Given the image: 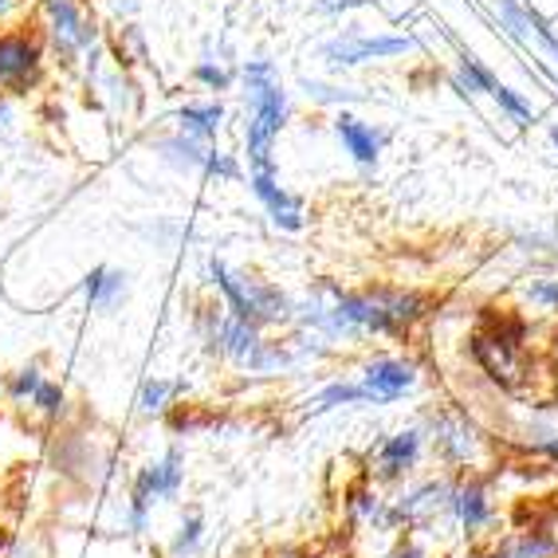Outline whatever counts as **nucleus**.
Returning <instances> with one entry per match:
<instances>
[{
    "label": "nucleus",
    "instance_id": "nucleus-27",
    "mask_svg": "<svg viewBox=\"0 0 558 558\" xmlns=\"http://www.w3.org/2000/svg\"><path fill=\"white\" fill-rule=\"evenodd\" d=\"M300 87H303V95H307L311 102H319V107H342V110H347L350 102L366 99L362 90L339 87V83H323V80H300Z\"/></svg>",
    "mask_w": 558,
    "mask_h": 558
},
{
    "label": "nucleus",
    "instance_id": "nucleus-3",
    "mask_svg": "<svg viewBox=\"0 0 558 558\" xmlns=\"http://www.w3.org/2000/svg\"><path fill=\"white\" fill-rule=\"evenodd\" d=\"M197 330L209 354L229 359L232 366L244 369V374L268 378V374H288V369L303 366L291 342H268L264 330L236 319V315H229L225 307H201Z\"/></svg>",
    "mask_w": 558,
    "mask_h": 558
},
{
    "label": "nucleus",
    "instance_id": "nucleus-6",
    "mask_svg": "<svg viewBox=\"0 0 558 558\" xmlns=\"http://www.w3.org/2000/svg\"><path fill=\"white\" fill-rule=\"evenodd\" d=\"M44 36H48L51 56L63 68H75V63L87 60L90 51L102 44L95 21L75 0H44Z\"/></svg>",
    "mask_w": 558,
    "mask_h": 558
},
{
    "label": "nucleus",
    "instance_id": "nucleus-32",
    "mask_svg": "<svg viewBox=\"0 0 558 558\" xmlns=\"http://www.w3.org/2000/svg\"><path fill=\"white\" fill-rule=\"evenodd\" d=\"M531 452L538 457H547L550 464H558V429H543V433H531Z\"/></svg>",
    "mask_w": 558,
    "mask_h": 558
},
{
    "label": "nucleus",
    "instance_id": "nucleus-31",
    "mask_svg": "<svg viewBox=\"0 0 558 558\" xmlns=\"http://www.w3.org/2000/svg\"><path fill=\"white\" fill-rule=\"evenodd\" d=\"M523 295H527V303H535V307H543V311H550V315H558V276L531 279Z\"/></svg>",
    "mask_w": 558,
    "mask_h": 558
},
{
    "label": "nucleus",
    "instance_id": "nucleus-4",
    "mask_svg": "<svg viewBox=\"0 0 558 558\" xmlns=\"http://www.w3.org/2000/svg\"><path fill=\"white\" fill-rule=\"evenodd\" d=\"M205 276H209V283L220 291L225 311L236 315V319L252 323V327H259V330L295 323V300H291L283 288L268 283V279L248 276V271H232L225 259H209V264H205Z\"/></svg>",
    "mask_w": 558,
    "mask_h": 558
},
{
    "label": "nucleus",
    "instance_id": "nucleus-7",
    "mask_svg": "<svg viewBox=\"0 0 558 558\" xmlns=\"http://www.w3.org/2000/svg\"><path fill=\"white\" fill-rule=\"evenodd\" d=\"M425 440L433 445L440 464H449V469H476L480 460H484V433L460 409L429 413L425 417Z\"/></svg>",
    "mask_w": 558,
    "mask_h": 558
},
{
    "label": "nucleus",
    "instance_id": "nucleus-15",
    "mask_svg": "<svg viewBox=\"0 0 558 558\" xmlns=\"http://www.w3.org/2000/svg\"><path fill=\"white\" fill-rule=\"evenodd\" d=\"M330 130H335L342 154H347L354 166H362V170H378L381 150H386V142H389V134L378 126V122H366V119H359V114H350V110H339L335 122H330Z\"/></svg>",
    "mask_w": 558,
    "mask_h": 558
},
{
    "label": "nucleus",
    "instance_id": "nucleus-5",
    "mask_svg": "<svg viewBox=\"0 0 558 558\" xmlns=\"http://www.w3.org/2000/svg\"><path fill=\"white\" fill-rule=\"evenodd\" d=\"M409 51H421V44L405 32H339L330 36L319 48V60L330 71H350V68H366V63H386L401 60Z\"/></svg>",
    "mask_w": 558,
    "mask_h": 558
},
{
    "label": "nucleus",
    "instance_id": "nucleus-22",
    "mask_svg": "<svg viewBox=\"0 0 558 558\" xmlns=\"http://www.w3.org/2000/svg\"><path fill=\"white\" fill-rule=\"evenodd\" d=\"M87 83L99 90V99L107 102L114 114H130V110H134V83H130V75L122 68L102 71V63H99L95 71H87Z\"/></svg>",
    "mask_w": 558,
    "mask_h": 558
},
{
    "label": "nucleus",
    "instance_id": "nucleus-14",
    "mask_svg": "<svg viewBox=\"0 0 558 558\" xmlns=\"http://www.w3.org/2000/svg\"><path fill=\"white\" fill-rule=\"evenodd\" d=\"M248 185H252V197L264 205L268 220L276 229L283 232H300L307 225V209H303V201L279 181L276 170H248Z\"/></svg>",
    "mask_w": 558,
    "mask_h": 558
},
{
    "label": "nucleus",
    "instance_id": "nucleus-2",
    "mask_svg": "<svg viewBox=\"0 0 558 558\" xmlns=\"http://www.w3.org/2000/svg\"><path fill=\"white\" fill-rule=\"evenodd\" d=\"M240 95H244V150L248 170H276V142L291 119V99L283 90L279 63L268 56L244 60L240 68Z\"/></svg>",
    "mask_w": 558,
    "mask_h": 558
},
{
    "label": "nucleus",
    "instance_id": "nucleus-37",
    "mask_svg": "<svg viewBox=\"0 0 558 558\" xmlns=\"http://www.w3.org/2000/svg\"><path fill=\"white\" fill-rule=\"evenodd\" d=\"M12 9H16V0H0V16H9Z\"/></svg>",
    "mask_w": 558,
    "mask_h": 558
},
{
    "label": "nucleus",
    "instance_id": "nucleus-10",
    "mask_svg": "<svg viewBox=\"0 0 558 558\" xmlns=\"http://www.w3.org/2000/svg\"><path fill=\"white\" fill-rule=\"evenodd\" d=\"M523 323H499L492 335H472V359L504 389L523 381Z\"/></svg>",
    "mask_w": 558,
    "mask_h": 558
},
{
    "label": "nucleus",
    "instance_id": "nucleus-25",
    "mask_svg": "<svg viewBox=\"0 0 558 558\" xmlns=\"http://www.w3.org/2000/svg\"><path fill=\"white\" fill-rule=\"evenodd\" d=\"M201 543H205V515L201 511H185L170 538V558H197Z\"/></svg>",
    "mask_w": 558,
    "mask_h": 558
},
{
    "label": "nucleus",
    "instance_id": "nucleus-16",
    "mask_svg": "<svg viewBox=\"0 0 558 558\" xmlns=\"http://www.w3.org/2000/svg\"><path fill=\"white\" fill-rule=\"evenodd\" d=\"M449 515L457 519L464 538L488 535V527L496 523V504H492L488 484L484 480H460V484H452Z\"/></svg>",
    "mask_w": 558,
    "mask_h": 558
},
{
    "label": "nucleus",
    "instance_id": "nucleus-34",
    "mask_svg": "<svg viewBox=\"0 0 558 558\" xmlns=\"http://www.w3.org/2000/svg\"><path fill=\"white\" fill-rule=\"evenodd\" d=\"M386 558H429L421 547H401V550H393V555H386Z\"/></svg>",
    "mask_w": 558,
    "mask_h": 558
},
{
    "label": "nucleus",
    "instance_id": "nucleus-20",
    "mask_svg": "<svg viewBox=\"0 0 558 558\" xmlns=\"http://www.w3.org/2000/svg\"><path fill=\"white\" fill-rule=\"evenodd\" d=\"M126 271L110 268V264H99V268H90L87 276H83V300H87L90 311H102V315H110V311L119 307L122 300H126Z\"/></svg>",
    "mask_w": 558,
    "mask_h": 558
},
{
    "label": "nucleus",
    "instance_id": "nucleus-23",
    "mask_svg": "<svg viewBox=\"0 0 558 558\" xmlns=\"http://www.w3.org/2000/svg\"><path fill=\"white\" fill-rule=\"evenodd\" d=\"M347 405H374V398H369L366 386H362L359 378H354V381H330V386H323L315 398H307L311 417L330 413V409H347Z\"/></svg>",
    "mask_w": 558,
    "mask_h": 558
},
{
    "label": "nucleus",
    "instance_id": "nucleus-35",
    "mask_svg": "<svg viewBox=\"0 0 558 558\" xmlns=\"http://www.w3.org/2000/svg\"><path fill=\"white\" fill-rule=\"evenodd\" d=\"M9 114H12L9 99H4V95H0V126H4V122H9Z\"/></svg>",
    "mask_w": 558,
    "mask_h": 558
},
{
    "label": "nucleus",
    "instance_id": "nucleus-12",
    "mask_svg": "<svg viewBox=\"0 0 558 558\" xmlns=\"http://www.w3.org/2000/svg\"><path fill=\"white\" fill-rule=\"evenodd\" d=\"M359 381L366 386V393L374 398V405H393L405 393H413L421 381V366L405 354H381V359H369L362 366Z\"/></svg>",
    "mask_w": 558,
    "mask_h": 558
},
{
    "label": "nucleus",
    "instance_id": "nucleus-13",
    "mask_svg": "<svg viewBox=\"0 0 558 558\" xmlns=\"http://www.w3.org/2000/svg\"><path fill=\"white\" fill-rule=\"evenodd\" d=\"M421 452H425V429L409 425V429L389 433L378 449H369V472L378 480H386V484L405 480L421 464Z\"/></svg>",
    "mask_w": 558,
    "mask_h": 558
},
{
    "label": "nucleus",
    "instance_id": "nucleus-33",
    "mask_svg": "<svg viewBox=\"0 0 558 558\" xmlns=\"http://www.w3.org/2000/svg\"><path fill=\"white\" fill-rule=\"evenodd\" d=\"M366 4H378V0H319V12H327V16H339V12L366 9Z\"/></svg>",
    "mask_w": 558,
    "mask_h": 558
},
{
    "label": "nucleus",
    "instance_id": "nucleus-1",
    "mask_svg": "<svg viewBox=\"0 0 558 558\" xmlns=\"http://www.w3.org/2000/svg\"><path fill=\"white\" fill-rule=\"evenodd\" d=\"M425 295L405 288H369L342 291L330 279L295 300V323L303 330H315L330 347H354L362 339H401L425 319Z\"/></svg>",
    "mask_w": 558,
    "mask_h": 558
},
{
    "label": "nucleus",
    "instance_id": "nucleus-19",
    "mask_svg": "<svg viewBox=\"0 0 558 558\" xmlns=\"http://www.w3.org/2000/svg\"><path fill=\"white\" fill-rule=\"evenodd\" d=\"M347 515L354 527L366 531H401L398 511H393V499H386L378 488H354L347 496Z\"/></svg>",
    "mask_w": 558,
    "mask_h": 558
},
{
    "label": "nucleus",
    "instance_id": "nucleus-8",
    "mask_svg": "<svg viewBox=\"0 0 558 558\" xmlns=\"http://www.w3.org/2000/svg\"><path fill=\"white\" fill-rule=\"evenodd\" d=\"M48 48L36 32H0V95L16 99L44 83Z\"/></svg>",
    "mask_w": 558,
    "mask_h": 558
},
{
    "label": "nucleus",
    "instance_id": "nucleus-36",
    "mask_svg": "<svg viewBox=\"0 0 558 558\" xmlns=\"http://www.w3.org/2000/svg\"><path fill=\"white\" fill-rule=\"evenodd\" d=\"M550 359H555V366H558V330L550 335Z\"/></svg>",
    "mask_w": 558,
    "mask_h": 558
},
{
    "label": "nucleus",
    "instance_id": "nucleus-21",
    "mask_svg": "<svg viewBox=\"0 0 558 558\" xmlns=\"http://www.w3.org/2000/svg\"><path fill=\"white\" fill-rule=\"evenodd\" d=\"M173 126L181 134H190V138L201 142H213L225 126V102L220 99H205V102H185V107L173 110Z\"/></svg>",
    "mask_w": 558,
    "mask_h": 558
},
{
    "label": "nucleus",
    "instance_id": "nucleus-26",
    "mask_svg": "<svg viewBox=\"0 0 558 558\" xmlns=\"http://www.w3.org/2000/svg\"><path fill=\"white\" fill-rule=\"evenodd\" d=\"M488 99L496 102L499 114H504L508 122H515V126H531V122L538 119L527 95H519V90H515V87H508V83H496V87L488 90Z\"/></svg>",
    "mask_w": 558,
    "mask_h": 558
},
{
    "label": "nucleus",
    "instance_id": "nucleus-24",
    "mask_svg": "<svg viewBox=\"0 0 558 558\" xmlns=\"http://www.w3.org/2000/svg\"><path fill=\"white\" fill-rule=\"evenodd\" d=\"M185 389V381H170V378H146L138 389V417H161L170 413V405L178 401V393Z\"/></svg>",
    "mask_w": 558,
    "mask_h": 558
},
{
    "label": "nucleus",
    "instance_id": "nucleus-28",
    "mask_svg": "<svg viewBox=\"0 0 558 558\" xmlns=\"http://www.w3.org/2000/svg\"><path fill=\"white\" fill-rule=\"evenodd\" d=\"M28 409L36 413V417H44V421H60L63 413H68V393H63L60 381L44 378V381H40V389L32 393Z\"/></svg>",
    "mask_w": 558,
    "mask_h": 558
},
{
    "label": "nucleus",
    "instance_id": "nucleus-38",
    "mask_svg": "<svg viewBox=\"0 0 558 558\" xmlns=\"http://www.w3.org/2000/svg\"><path fill=\"white\" fill-rule=\"evenodd\" d=\"M550 146L558 150V126H550Z\"/></svg>",
    "mask_w": 558,
    "mask_h": 558
},
{
    "label": "nucleus",
    "instance_id": "nucleus-11",
    "mask_svg": "<svg viewBox=\"0 0 558 558\" xmlns=\"http://www.w3.org/2000/svg\"><path fill=\"white\" fill-rule=\"evenodd\" d=\"M181 488H185V452L170 449V452H161L158 460H146V464H142L126 504L154 511L158 504H173V499L181 496Z\"/></svg>",
    "mask_w": 558,
    "mask_h": 558
},
{
    "label": "nucleus",
    "instance_id": "nucleus-9",
    "mask_svg": "<svg viewBox=\"0 0 558 558\" xmlns=\"http://www.w3.org/2000/svg\"><path fill=\"white\" fill-rule=\"evenodd\" d=\"M154 154L166 166H173L178 173H197V178H209V181H240V161L232 154L217 150L213 142L190 138L181 130L154 142Z\"/></svg>",
    "mask_w": 558,
    "mask_h": 558
},
{
    "label": "nucleus",
    "instance_id": "nucleus-17",
    "mask_svg": "<svg viewBox=\"0 0 558 558\" xmlns=\"http://www.w3.org/2000/svg\"><path fill=\"white\" fill-rule=\"evenodd\" d=\"M452 499V480H421L413 488H405L393 499V511H398L401 527H429L437 523L440 511H449Z\"/></svg>",
    "mask_w": 558,
    "mask_h": 558
},
{
    "label": "nucleus",
    "instance_id": "nucleus-18",
    "mask_svg": "<svg viewBox=\"0 0 558 558\" xmlns=\"http://www.w3.org/2000/svg\"><path fill=\"white\" fill-rule=\"evenodd\" d=\"M484 558H558V515L535 519L531 527L511 531Z\"/></svg>",
    "mask_w": 558,
    "mask_h": 558
},
{
    "label": "nucleus",
    "instance_id": "nucleus-30",
    "mask_svg": "<svg viewBox=\"0 0 558 558\" xmlns=\"http://www.w3.org/2000/svg\"><path fill=\"white\" fill-rule=\"evenodd\" d=\"M40 381H44V369L36 366V362H28V366H21V369H16V374L9 378V398L16 401V405H28L32 393L40 389Z\"/></svg>",
    "mask_w": 558,
    "mask_h": 558
},
{
    "label": "nucleus",
    "instance_id": "nucleus-29",
    "mask_svg": "<svg viewBox=\"0 0 558 558\" xmlns=\"http://www.w3.org/2000/svg\"><path fill=\"white\" fill-rule=\"evenodd\" d=\"M193 83H201L205 90H232V83H236V75H232L229 68L220 60H213V56H205V60L193 63Z\"/></svg>",
    "mask_w": 558,
    "mask_h": 558
}]
</instances>
